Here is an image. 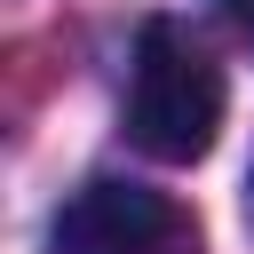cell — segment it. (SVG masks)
Wrapping results in <instances>:
<instances>
[{
    "instance_id": "cell-1",
    "label": "cell",
    "mask_w": 254,
    "mask_h": 254,
    "mask_svg": "<svg viewBox=\"0 0 254 254\" xmlns=\"http://www.w3.org/2000/svg\"><path fill=\"white\" fill-rule=\"evenodd\" d=\"M222 135V64L175 24L151 16L135 32V71H127V143L159 167L206 159Z\"/></svg>"
},
{
    "instance_id": "cell-2",
    "label": "cell",
    "mask_w": 254,
    "mask_h": 254,
    "mask_svg": "<svg viewBox=\"0 0 254 254\" xmlns=\"http://www.w3.org/2000/svg\"><path fill=\"white\" fill-rule=\"evenodd\" d=\"M56 254H206L190 206L143 183H87L56 214Z\"/></svg>"
},
{
    "instance_id": "cell-3",
    "label": "cell",
    "mask_w": 254,
    "mask_h": 254,
    "mask_svg": "<svg viewBox=\"0 0 254 254\" xmlns=\"http://www.w3.org/2000/svg\"><path fill=\"white\" fill-rule=\"evenodd\" d=\"M222 16H230V24L246 32V40H254V0H222Z\"/></svg>"
},
{
    "instance_id": "cell-4",
    "label": "cell",
    "mask_w": 254,
    "mask_h": 254,
    "mask_svg": "<svg viewBox=\"0 0 254 254\" xmlns=\"http://www.w3.org/2000/svg\"><path fill=\"white\" fill-rule=\"evenodd\" d=\"M246 222H254V167H246Z\"/></svg>"
}]
</instances>
